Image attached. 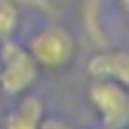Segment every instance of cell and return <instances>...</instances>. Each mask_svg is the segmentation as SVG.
Returning a JSON list of instances; mask_svg holds the SVG:
<instances>
[{
  "mask_svg": "<svg viewBox=\"0 0 129 129\" xmlns=\"http://www.w3.org/2000/svg\"><path fill=\"white\" fill-rule=\"evenodd\" d=\"M26 50L38 67L60 72L77 55V38L60 24H48L29 38Z\"/></svg>",
  "mask_w": 129,
  "mask_h": 129,
  "instance_id": "6da1fadb",
  "label": "cell"
},
{
  "mask_svg": "<svg viewBox=\"0 0 129 129\" xmlns=\"http://www.w3.org/2000/svg\"><path fill=\"white\" fill-rule=\"evenodd\" d=\"M19 24V12L12 0H0V41L10 38Z\"/></svg>",
  "mask_w": 129,
  "mask_h": 129,
  "instance_id": "8992f818",
  "label": "cell"
},
{
  "mask_svg": "<svg viewBox=\"0 0 129 129\" xmlns=\"http://www.w3.org/2000/svg\"><path fill=\"white\" fill-rule=\"evenodd\" d=\"M0 117H3V98H0Z\"/></svg>",
  "mask_w": 129,
  "mask_h": 129,
  "instance_id": "ba28073f",
  "label": "cell"
},
{
  "mask_svg": "<svg viewBox=\"0 0 129 129\" xmlns=\"http://www.w3.org/2000/svg\"><path fill=\"white\" fill-rule=\"evenodd\" d=\"M86 98L101 115L105 129H124L129 120V93L127 86L112 79H96L86 88Z\"/></svg>",
  "mask_w": 129,
  "mask_h": 129,
  "instance_id": "3957f363",
  "label": "cell"
},
{
  "mask_svg": "<svg viewBox=\"0 0 129 129\" xmlns=\"http://www.w3.org/2000/svg\"><path fill=\"white\" fill-rule=\"evenodd\" d=\"M46 115L43 112V101L41 96H26L19 101V105L14 108L12 112H7L3 120L5 129H38L41 124V117Z\"/></svg>",
  "mask_w": 129,
  "mask_h": 129,
  "instance_id": "5b68a950",
  "label": "cell"
},
{
  "mask_svg": "<svg viewBox=\"0 0 129 129\" xmlns=\"http://www.w3.org/2000/svg\"><path fill=\"white\" fill-rule=\"evenodd\" d=\"M38 129H72V124H69L67 120H62V117H57V115H50V117L43 115Z\"/></svg>",
  "mask_w": 129,
  "mask_h": 129,
  "instance_id": "52a82bcc",
  "label": "cell"
},
{
  "mask_svg": "<svg viewBox=\"0 0 129 129\" xmlns=\"http://www.w3.org/2000/svg\"><path fill=\"white\" fill-rule=\"evenodd\" d=\"M38 77V64L29 55L26 46L5 38L0 48V88L10 96L29 91Z\"/></svg>",
  "mask_w": 129,
  "mask_h": 129,
  "instance_id": "7a4b0ae2",
  "label": "cell"
},
{
  "mask_svg": "<svg viewBox=\"0 0 129 129\" xmlns=\"http://www.w3.org/2000/svg\"><path fill=\"white\" fill-rule=\"evenodd\" d=\"M86 72L93 79H112L120 84H129V55L124 50H98L88 57Z\"/></svg>",
  "mask_w": 129,
  "mask_h": 129,
  "instance_id": "277c9868",
  "label": "cell"
}]
</instances>
